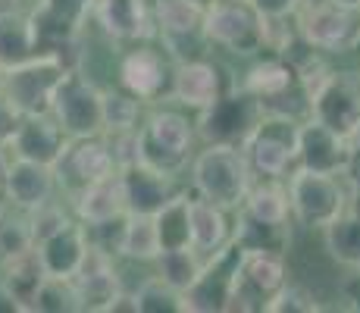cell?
Segmentation results:
<instances>
[{
	"mask_svg": "<svg viewBox=\"0 0 360 313\" xmlns=\"http://www.w3.org/2000/svg\"><path fill=\"white\" fill-rule=\"evenodd\" d=\"M188 166L198 198L213 200L229 213L241 207L248 188L254 182V172L241 148H232V144H204V151H198Z\"/></svg>",
	"mask_w": 360,
	"mask_h": 313,
	"instance_id": "cell-1",
	"label": "cell"
},
{
	"mask_svg": "<svg viewBox=\"0 0 360 313\" xmlns=\"http://www.w3.org/2000/svg\"><path fill=\"white\" fill-rule=\"evenodd\" d=\"M297 132L301 122L292 116L263 113L248 138L241 141V154L254 176L260 179H285L297 166Z\"/></svg>",
	"mask_w": 360,
	"mask_h": 313,
	"instance_id": "cell-2",
	"label": "cell"
},
{
	"mask_svg": "<svg viewBox=\"0 0 360 313\" xmlns=\"http://www.w3.org/2000/svg\"><path fill=\"white\" fill-rule=\"evenodd\" d=\"M285 188H288L292 217L301 222L304 229L329 226V222L351 204L348 188L342 185V179L329 176V172L304 170V166H295V170L288 172Z\"/></svg>",
	"mask_w": 360,
	"mask_h": 313,
	"instance_id": "cell-3",
	"label": "cell"
},
{
	"mask_svg": "<svg viewBox=\"0 0 360 313\" xmlns=\"http://www.w3.org/2000/svg\"><path fill=\"white\" fill-rule=\"evenodd\" d=\"M297 34L320 53H351L360 47V10L338 6L332 0L301 4L295 13Z\"/></svg>",
	"mask_w": 360,
	"mask_h": 313,
	"instance_id": "cell-4",
	"label": "cell"
},
{
	"mask_svg": "<svg viewBox=\"0 0 360 313\" xmlns=\"http://www.w3.org/2000/svg\"><path fill=\"white\" fill-rule=\"evenodd\" d=\"M204 34L210 47L257 57L263 51V16L248 0H213L204 10Z\"/></svg>",
	"mask_w": 360,
	"mask_h": 313,
	"instance_id": "cell-5",
	"label": "cell"
},
{
	"mask_svg": "<svg viewBox=\"0 0 360 313\" xmlns=\"http://www.w3.org/2000/svg\"><path fill=\"white\" fill-rule=\"evenodd\" d=\"M69 72V66L57 53H34L19 66H10L4 72V91L10 103L22 116L51 113V101L57 91L60 79Z\"/></svg>",
	"mask_w": 360,
	"mask_h": 313,
	"instance_id": "cell-6",
	"label": "cell"
},
{
	"mask_svg": "<svg viewBox=\"0 0 360 313\" xmlns=\"http://www.w3.org/2000/svg\"><path fill=\"white\" fill-rule=\"evenodd\" d=\"M263 116V107L254 94H248L241 85H235L232 91H226L223 97L210 103V107L198 110L195 122V138H200L204 144H232L241 148V141L248 138V132L254 129Z\"/></svg>",
	"mask_w": 360,
	"mask_h": 313,
	"instance_id": "cell-7",
	"label": "cell"
},
{
	"mask_svg": "<svg viewBox=\"0 0 360 313\" xmlns=\"http://www.w3.org/2000/svg\"><path fill=\"white\" fill-rule=\"evenodd\" d=\"M51 116L69 138L101 135V88L82 69H69L51 101Z\"/></svg>",
	"mask_w": 360,
	"mask_h": 313,
	"instance_id": "cell-8",
	"label": "cell"
},
{
	"mask_svg": "<svg viewBox=\"0 0 360 313\" xmlns=\"http://www.w3.org/2000/svg\"><path fill=\"white\" fill-rule=\"evenodd\" d=\"M241 260V248L229 238L219 250L204 257L200 276L191 282L188 291H182L185 313H226L232 310L235 291V269Z\"/></svg>",
	"mask_w": 360,
	"mask_h": 313,
	"instance_id": "cell-9",
	"label": "cell"
},
{
	"mask_svg": "<svg viewBox=\"0 0 360 313\" xmlns=\"http://www.w3.org/2000/svg\"><path fill=\"white\" fill-rule=\"evenodd\" d=\"M288 282L285 254L273 250H241L235 269L232 310H266V301Z\"/></svg>",
	"mask_w": 360,
	"mask_h": 313,
	"instance_id": "cell-10",
	"label": "cell"
},
{
	"mask_svg": "<svg viewBox=\"0 0 360 313\" xmlns=\"http://www.w3.org/2000/svg\"><path fill=\"white\" fill-rule=\"evenodd\" d=\"M113 172H116V166H113V157H110L107 141H103V132L101 135H88V138H69L66 151L53 163L57 188L69 200L85 185L113 176Z\"/></svg>",
	"mask_w": 360,
	"mask_h": 313,
	"instance_id": "cell-11",
	"label": "cell"
},
{
	"mask_svg": "<svg viewBox=\"0 0 360 313\" xmlns=\"http://www.w3.org/2000/svg\"><path fill=\"white\" fill-rule=\"evenodd\" d=\"M235 85H238V82L232 79V72L219 60L198 57V60H185V63L172 66L169 97L188 110H204V107H210L217 97L232 91Z\"/></svg>",
	"mask_w": 360,
	"mask_h": 313,
	"instance_id": "cell-12",
	"label": "cell"
},
{
	"mask_svg": "<svg viewBox=\"0 0 360 313\" xmlns=\"http://www.w3.org/2000/svg\"><path fill=\"white\" fill-rule=\"evenodd\" d=\"M310 116L316 122L329 125L342 138H351V132L360 122V72H332L310 97Z\"/></svg>",
	"mask_w": 360,
	"mask_h": 313,
	"instance_id": "cell-13",
	"label": "cell"
},
{
	"mask_svg": "<svg viewBox=\"0 0 360 313\" xmlns=\"http://www.w3.org/2000/svg\"><path fill=\"white\" fill-rule=\"evenodd\" d=\"M172 66L176 63L166 57L163 51L150 47L148 41H138L120 60V85L129 94H135L141 103L160 101V97H169Z\"/></svg>",
	"mask_w": 360,
	"mask_h": 313,
	"instance_id": "cell-14",
	"label": "cell"
},
{
	"mask_svg": "<svg viewBox=\"0 0 360 313\" xmlns=\"http://www.w3.org/2000/svg\"><path fill=\"white\" fill-rule=\"evenodd\" d=\"M69 282H72L79 310H88V313H107L110 301L122 291V279H120V273H116L113 254L94 248L91 241H88L85 260H82V267L75 269Z\"/></svg>",
	"mask_w": 360,
	"mask_h": 313,
	"instance_id": "cell-15",
	"label": "cell"
},
{
	"mask_svg": "<svg viewBox=\"0 0 360 313\" xmlns=\"http://www.w3.org/2000/svg\"><path fill=\"white\" fill-rule=\"evenodd\" d=\"M91 23L101 29L103 38L120 41V44L157 38L150 0H94Z\"/></svg>",
	"mask_w": 360,
	"mask_h": 313,
	"instance_id": "cell-16",
	"label": "cell"
},
{
	"mask_svg": "<svg viewBox=\"0 0 360 313\" xmlns=\"http://www.w3.org/2000/svg\"><path fill=\"white\" fill-rule=\"evenodd\" d=\"M351 157V141L332 132L329 125L316 122L314 116L301 122L297 132V166L314 172H329V176H342L345 163Z\"/></svg>",
	"mask_w": 360,
	"mask_h": 313,
	"instance_id": "cell-17",
	"label": "cell"
},
{
	"mask_svg": "<svg viewBox=\"0 0 360 313\" xmlns=\"http://www.w3.org/2000/svg\"><path fill=\"white\" fill-rule=\"evenodd\" d=\"M57 191V179H53V166L34 163V160L13 157L6 160L4 172V198L10 207L29 213L32 207L44 204Z\"/></svg>",
	"mask_w": 360,
	"mask_h": 313,
	"instance_id": "cell-18",
	"label": "cell"
},
{
	"mask_svg": "<svg viewBox=\"0 0 360 313\" xmlns=\"http://www.w3.org/2000/svg\"><path fill=\"white\" fill-rule=\"evenodd\" d=\"M66 144H69V135L60 129L51 113H34V116H22L19 120V129L6 151H13V157L53 166L60 160V154L66 151Z\"/></svg>",
	"mask_w": 360,
	"mask_h": 313,
	"instance_id": "cell-19",
	"label": "cell"
},
{
	"mask_svg": "<svg viewBox=\"0 0 360 313\" xmlns=\"http://www.w3.org/2000/svg\"><path fill=\"white\" fill-rule=\"evenodd\" d=\"M122 179V194H126V213H148L154 217L157 210L179 191L176 176L160 172L148 163H135L120 170Z\"/></svg>",
	"mask_w": 360,
	"mask_h": 313,
	"instance_id": "cell-20",
	"label": "cell"
},
{
	"mask_svg": "<svg viewBox=\"0 0 360 313\" xmlns=\"http://www.w3.org/2000/svg\"><path fill=\"white\" fill-rule=\"evenodd\" d=\"M34 250H38V260L51 279H72V273L82 267L88 254V232L79 219H72L51 238L34 245Z\"/></svg>",
	"mask_w": 360,
	"mask_h": 313,
	"instance_id": "cell-21",
	"label": "cell"
},
{
	"mask_svg": "<svg viewBox=\"0 0 360 313\" xmlns=\"http://www.w3.org/2000/svg\"><path fill=\"white\" fill-rule=\"evenodd\" d=\"M72 213L82 226H94V222L122 217V213H126V194H122L120 172L82 188L72 198Z\"/></svg>",
	"mask_w": 360,
	"mask_h": 313,
	"instance_id": "cell-22",
	"label": "cell"
},
{
	"mask_svg": "<svg viewBox=\"0 0 360 313\" xmlns=\"http://www.w3.org/2000/svg\"><path fill=\"white\" fill-rule=\"evenodd\" d=\"M188 222H191V248L200 257L219 250L232 235L229 210H223V207H217L213 200L204 198H188Z\"/></svg>",
	"mask_w": 360,
	"mask_h": 313,
	"instance_id": "cell-23",
	"label": "cell"
},
{
	"mask_svg": "<svg viewBox=\"0 0 360 313\" xmlns=\"http://www.w3.org/2000/svg\"><path fill=\"white\" fill-rule=\"evenodd\" d=\"M47 273L38 260V250H22L16 257H4L0 263V285L13 295V301L22 307V313H32V304H34V295L38 288L44 285Z\"/></svg>",
	"mask_w": 360,
	"mask_h": 313,
	"instance_id": "cell-24",
	"label": "cell"
},
{
	"mask_svg": "<svg viewBox=\"0 0 360 313\" xmlns=\"http://www.w3.org/2000/svg\"><path fill=\"white\" fill-rule=\"evenodd\" d=\"M138 132L144 141L157 144L169 154L191 157V148H195V122L179 110H157L148 116V122L138 125Z\"/></svg>",
	"mask_w": 360,
	"mask_h": 313,
	"instance_id": "cell-25",
	"label": "cell"
},
{
	"mask_svg": "<svg viewBox=\"0 0 360 313\" xmlns=\"http://www.w3.org/2000/svg\"><path fill=\"white\" fill-rule=\"evenodd\" d=\"M323 232V248L338 267L360 269V207H345Z\"/></svg>",
	"mask_w": 360,
	"mask_h": 313,
	"instance_id": "cell-26",
	"label": "cell"
},
{
	"mask_svg": "<svg viewBox=\"0 0 360 313\" xmlns=\"http://www.w3.org/2000/svg\"><path fill=\"white\" fill-rule=\"evenodd\" d=\"M229 238L241 250H273V254H285L288 245H292L288 222H263L257 217H251V213H245L241 207Z\"/></svg>",
	"mask_w": 360,
	"mask_h": 313,
	"instance_id": "cell-27",
	"label": "cell"
},
{
	"mask_svg": "<svg viewBox=\"0 0 360 313\" xmlns=\"http://www.w3.org/2000/svg\"><path fill=\"white\" fill-rule=\"evenodd\" d=\"M34 57L32 19L22 10H0V66L10 69Z\"/></svg>",
	"mask_w": 360,
	"mask_h": 313,
	"instance_id": "cell-28",
	"label": "cell"
},
{
	"mask_svg": "<svg viewBox=\"0 0 360 313\" xmlns=\"http://www.w3.org/2000/svg\"><path fill=\"white\" fill-rule=\"evenodd\" d=\"M241 210L251 213L263 222H288L292 207H288V188L282 179H263V182H251Z\"/></svg>",
	"mask_w": 360,
	"mask_h": 313,
	"instance_id": "cell-29",
	"label": "cell"
},
{
	"mask_svg": "<svg viewBox=\"0 0 360 313\" xmlns=\"http://www.w3.org/2000/svg\"><path fill=\"white\" fill-rule=\"evenodd\" d=\"M154 229L160 250L191 248V222H188V194L176 191L169 200L154 213Z\"/></svg>",
	"mask_w": 360,
	"mask_h": 313,
	"instance_id": "cell-30",
	"label": "cell"
},
{
	"mask_svg": "<svg viewBox=\"0 0 360 313\" xmlns=\"http://www.w3.org/2000/svg\"><path fill=\"white\" fill-rule=\"evenodd\" d=\"M204 4L198 0H150L157 34H188L204 29Z\"/></svg>",
	"mask_w": 360,
	"mask_h": 313,
	"instance_id": "cell-31",
	"label": "cell"
},
{
	"mask_svg": "<svg viewBox=\"0 0 360 313\" xmlns=\"http://www.w3.org/2000/svg\"><path fill=\"white\" fill-rule=\"evenodd\" d=\"M154 263H157V276L166 285H172L176 291H188L191 282L200 276L204 257L195 248H176V250H160L154 257Z\"/></svg>",
	"mask_w": 360,
	"mask_h": 313,
	"instance_id": "cell-32",
	"label": "cell"
},
{
	"mask_svg": "<svg viewBox=\"0 0 360 313\" xmlns=\"http://www.w3.org/2000/svg\"><path fill=\"white\" fill-rule=\"evenodd\" d=\"M101 122L103 132H129L141 122V101L126 88H101Z\"/></svg>",
	"mask_w": 360,
	"mask_h": 313,
	"instance_id": "cell-33",
	"label": "cell"
},
{
	"mask_svg": "<svg viewBox=\"0 0 360 313\" xmlns=\"http://www.w3.org/2000/svg\"><path fill=\"white\" fill-rule=\"evenodd\" d=\"M120 254L129 257V260H154V257L160 254L154 217H148V213H126Z\"/></svg>",
	"mask_w": 360,
	"mask_h": 313,
	"instance_id": "cell-34",
	"label": "cell"
},
{
	"mask_svg": "<svg viewBox=\"0 0 360 313\" xmlns=\"http://www.w3.org/2000/svg\"><path fill=\"white\" fill-rule=\"evenodd\" d=\"M135 301H138V313H185L182 310V291L166 285L160 276L144 279L138 285Z\"/></svg>",
	"mask_w": 360,
	"mask_h": 313,
	"instance_id": "cell-35",
	"label": "cell"
},
{
	"mask_svg": "<svg viewBox=\"0 0 360 313\" xmlns=\"http://www.w3.org/2000/svg\"><path fill=\"white\" fill-rule=\"evenodd\" d=\"M66 222H72V217H69L66 207L57 204L53 198L44 200V204H38V207H32L29 217H25V226H29V235H32V245H41L44 238H51V235L60 232Z\"/></svg>",
	"mask_w": 360,
	"mask_h": 313,
	"instance_id": "cell-36",
	"label": "cell"
},
{
	"mask_svg": "<svg viewBox=\"0 0 360 313\" xmlns=\"http://www.w3.org/2000/svg\"><path fill=\"white\" fill-rule=\"evenodd\" d=\"M72 310H79L72 282L69 279H51V276H47L44 285L38 288V295H34L32 313H72Z\"/></svg>",
	"mask_w": 360,
	"mask_h": 313,
	"instance_id": "cell-37",
	"label": "cell"
},
{
	"mask_svg": "<svg viewBox=\"0 0 360 313\" xmlns=\"http://www.w3.org/2000/svg\"><path fill=\"white\" fill-rule=\"evenodd\" d=\"M323 304L310 288L297 282H285L273 298L266 301V313H320Z\"/></svg>",
	"mask_w": 360,
	"mask_h": 313,
	"instance_id": "cell-38",
	"label": "cell"
},
{
	"mask_svg": "<svg viewBox=\"0 0 360 313\" xmlns=\"http://www.w3.org/2000/svg\"><path fill=\"white\" fill-rule=\"evenodd\" d=\"M103 141H107V148H110V157H113L116 172L126 170V166L141 163V138H138V129L103 132Z\"/></svg>",
	"mask_w": 360,
	"mask_h": 313,
	"instance_id": "cell-39",
	"label": "cell"
},
{
	"mask_svg": "<svg viewBox=\"0 0 360 313\" xmlns=\"http://www.w3.org/2000/svg\"><path fill=\"white\" fill-rule=\"evenodd\" d=\"M91 4L94 0H38L41 10H47L53 19L72 25V29H85L88 19H91Z\"/></svg>",
	"mask_w": 360,
	"mask_h": 313,
	"instance_id": "cell-40",
	"label": "cell"
},
{
	"mask_svg": "<svg viewBox=\"0 0 360 313\" xmlns=\"http://www.w3.org/2000/svg\"><path fill=\"white\" fill-rule=\"evenodd\" d=\"M19 120H22V113H19V110L10 103V97L0 91V148H4V151L10 148L13 135H16Z\"/></svg>",
	"mask_w": 360,
	"mask_h": 313,
	"instance_id": "cell-41",
	"label": "cell"
},
{
	"mask_svg": "<svg viewBox=\"0 0 360 313\" xmlns=\"http://www.w3.org/2000/svg\"><path fill=\"white\" fill-rule=\"evenodd\" d=\"M260 16H295L301 0H248Z\"/></svg>",
	"mask_w": 360,
	"mask_h": 313,
	"instance_id": "cell-42",
	"label": "cell"
},
{
	"mask_svg": "<svg viewBox=\"0 0 360 313\" xmlns=\"http://www.w3.org/2000/svg\"><path fill=\"white\" fill-rule=\"evenodd\" d=\"M342 176L348 179V198L354 200V207H360V151L351 148V157H348V163H345V170H342Z\"/></svg>",
	"mask_w": 360,
	"mask_h": 313,
	"instance_id": "cell-43",
	"label": "cell"
},
{
	"mask_svg": "<svg viewBox=\"0 0 360 313\" xmlns=\"http://www.w3.org/2000/svg\"><path fill=\"white\" fill-rule=\"evenodd\" d=\"M107 313H138V301H135V291H126L122 288L120 295L110 301Z\"/></svg>",
	"mask_w": 360,
	"mask_h": 313,
	"instance_id": "cell-44",
	"label": "cell"
},
{
	"mask_svg": "<svg viewBox=\"0 0 360 313\" xmlns=\"http://www.w3.org/2000/svg\"><path fill=\"white\" fill-rule=\"evenodd\" d=\"M0 313H22V307L13 301V295L4 288V285H0Z\"/></svg>",
	"mask_w": 360,
	"mask_h": 313,
	"instance_id": "cell-45",
	"label": "cell"
},
{
	"mask_svg": "<svg viewBox=\"0 0 360 313\" xmlns=\"http://www.w3.org/2000/svg\"><path fill=\"white\" fill-rule=\"evenodd\" d=\"M4 172H6V157H4V148H0V198H4ZM4 210V207H0Z\"/></svg>",
	"mask_w": 360,
	"mask_h": 313,
	"instance_id": "cell-46",
	"label": "cell"
},
{
	"mask_svg": "<svg viewBox=\"0 0 360 313\" xmlns=\"http://www.w3.org/2000/svg\"><path fill=\"white\" fill-rule=\"evenodd\" d=\"M348 141H351V148H354V151H360V122H357V129L351 132V138H348Z\"/></svg>",
	"mask_w": 360,
	"mask_h": 313,
	"instance_id": "cell-47",
	"label": "cell"
},
{
	"mask_svg": "<svg viewBox=\"0 0 360 313\" xmlns=\"http://www.w3.org/2000/svg\"><path fill=\"white\" fill-rule=\"evenodd\" d=\"M332 4H338V6H351V10H360V0H332Z\"/></svg>",
	"mask_w": 360,
	"mask_h": 313,
	"instance_id": "cell-48",
	"label": "cell"
},
{
	"mask_svg": "<svg viewBox=\"0 0 360 313\" xmlns=\"http://www.w3.org/2000/svg\"><path fill=\"white\" fill-rule=\"evenodd\" d=\"M4 72H6V69H4V66H0V88H4Z\"/></svg>",
	"mask_w": 360,
	"mask_h": 313,
	"instance_id": "cell-49",
	"label": "cell"
},
{
	"mask_svg": "<svg viewBox=\"0 0 360 313\" xmlns=\"http://www.w3.org/2000/svg\"><path fill=\"white\" fill-rule=\"evenodd\" d=\"M301 4H320V0H301Z\"/></svg>",
	"mask_w": 360,
	"mask_h": 313,
	"instance_id": "cell-50",
	"label": "cell"
},
{
	"mask_svg": "<svg viewBox=\"0 0 360 313\" xmlns=\"http://www.w3.org/2000/svg\"><path fill=\"white\" fill-rule=\"evenodd\" d=\"M198 4H204V6H207V4H213V0H198Z\"/></svg>",
	"mask_w": 360,
	"mask_h": 313,
	"instance_id": "cell-51",
	"label": "cell"
}]
</instances>
